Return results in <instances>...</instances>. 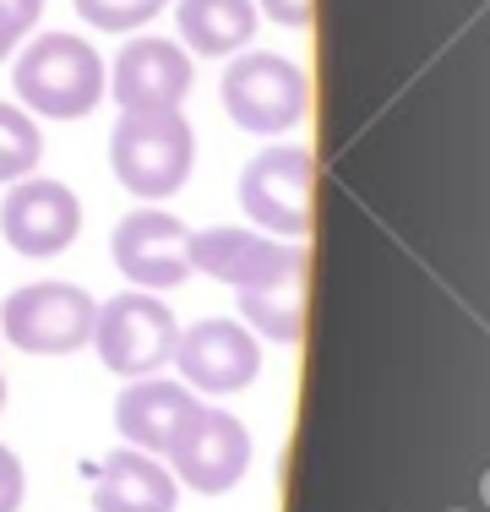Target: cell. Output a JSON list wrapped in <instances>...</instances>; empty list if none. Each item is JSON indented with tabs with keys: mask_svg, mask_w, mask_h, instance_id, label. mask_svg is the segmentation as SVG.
<instances>
[{
	"mask_svg": "<svg viewBox=\"0 0 490 512\" xmlns=\"http://www.w3.org/2000/svg\"><path fill=\"white\" fill-rule=\"evenodd\" d=\"M11 88L33 120H82L104 104L109 71L104 55L77 33H39L11 66Z\"/></svg>",
	"mask_w": 490,
	"mask_h": 512,
	"instance_id": "cell-1",
	"label": "cell"
},
{
	"mask_svg": "<svg viewBox=\"0 0 490 512\" xmlns=\"http://www.w3.org/2000/svg\"><path fill=\"white\" fill-rule=\"evenodd\" d=\"M196 131L180 109H137L120 115L109 137V169L137 202H164L191 180Z\"/></svg>",
	"mask_w": 490,
	"mask_h": 512,
	"instance_id": "cell-2",
	"label": "cell"
},
{
	"mask_svg": "<svg viewBox=\"0 0 490 512\" xmlns=\"http://www.w3.org/2000/svg\"><path fill=\"white\" fill-rule=\"evenodd\" d=\"M224 115L235 120L251 137H284L305 120V104H311V82L294 66L289 55L273 50H240L224 66Z\"/></svg>",
	"mask_w": 490,
	"mask_h": 512,
	"instance_id": "cell-3",
	"label": "cell"
},
{
	"mask_svg": "<svg viewBox=\"0 0 490 512\" xmlns=\"http://www.w3.org/2000/svg\"><path fill=\"white\" fill-rule=\"evenodd\" d=\"M98 300L66 278H39L6 295L0 306V338L22 355H77L93 338Z\"/></svg>",
	"mask_w": 490,
	"mask_h": 512,
	"instance_id": "cell-4",
	"label": "cell"
},
{
	"mask_svg": "<svg viewBox=\"0 0 490 512\" xmlns=\"http://www.w3.org/2000/svg\"><path fill=\"white\" fill-rule=\"evenodd\" d=\"M175 338H180L175 311H169L158 295H147V289H126V295H115V300L98 306L88 344L98 349V360H104L115 376L137 382V376L164 371L169 355H175Z\"/></svg>",
	"mask_w": 490,
	"mask_h": 512,
	"instance_id": "cell-5",
	"label": "cell"
},
{
	"mask_svg": "<svg viewBox=\"0 0 490 512\" xmlns=\"http://www.w3.org/2000/svg\"><path fill=\"white\" fill-rule=\"evenodd\" d=\"M164 458H169L175 485H186L196 496H224V491H235L245 480V469H251V431H245V420H235L229 409L196 404L186 420H180V431L169 436Z\"/></svg>",
	"mask_w": 490,
	"mask_h": 512,
	"instance_id": "cell-6",
	"label": "cell"
},
{
	"mask_svg": "<svg viewBox=\"0 0 490 512\" xmlns=\"http://www.w3.org/2000/svg\"><path fill=\"white\" fill-rule=\"evenodd\" d=\"M109 256H115L120 278L131 289L164 295V289H180L191 278V229L175 213H164L158 202H147L115 224Z\"/></svg>",
	"mask_w": 490,
	"mask_h": 512,
	"instance_id": "cell-7",
	"label": "cell"
},
{
	"mask_svg": "<svg viewBox=\"0 0 490 512\" xmlns=\"http://www.w3.org/2000/svg\"><path fill=\"white\" fill-rule=\"evenodd\" d=\"M169 360L180 365V382H186L191 393L229 398V393H245V387L256 382V371H262V338L245 322L207 316V322L180 327Z\"/></svg>",
	"mask_w": 490,
	"mask_h": 512,
	"instance_id": "cell-8",
	"label": "cell"
},
{
	"mask_svg": "<svg viewBox=\"0 0 490 512\" xmlns=\"http://www.w3.org/2000/svg\"><path fill=\"white\" fill-rule=\"evenodd\" d=\"M240 207L262 235L300 240L311 229V153L305 148H262L240 169Z\"/></svg>",
	"mask_w": 490,
	"mask_h": 512,
	"instance_id": "cell-9",
	"label": "cell"
},
{
	"mask_svg": "<svg viewBox=\"0 0 490 512\" xmlns=\"http://www.w3.org/2000/svg\"><path fill=\"white\" fill-rule=\"evenodd\" d=\"M0 235L17 256H60L82 235V202L66 180L28 175L0 202Z\"/></svg>",
	"mask_w": 490,
	"mask_h": 512,
	"instance_id": "cell-10",
	"label": "cell"
},
{
	"mask_svg": "<svg viewBox=\"0 0 490 512\" xmlns=\"http://www.w3.org/2000/svg\"><path fill=\"white\" fill-rule=\"evenodd\" d=\"M109 71V93L104 99L120 104V115L137 109H180L191 93V55L175 39H131L115 55Z\"/></svg>",
	"mask_w": 490,
	"mask_h": 512,
	"instance_id": "cell-11",
	"label": "cell"
},
{
	"mask_svg": "<svg viewBox=\"0 0 490 512\" xmlns=\"http://www.w3.org/2000/svg\"><path fill=\"white\" fill-rule=\"evenodd\" d=\"M305 251L284 246V240L262 235V229H240V224H213V229H191V273H207L218 284H267V278L300 267Z\"/></svg>",
	"mask_w": 490,
	"mask_h": 512,
	"instance_id": "cell-12",
	"label": "cell"
},
{
	"mask_svg": "<svg viewBox=\"0 0 490 512\" xmlns=\"http://www.w3.org/2000/svg\"><path fill=\"white\" fill-rule=\"evenodd\" d=\"M175 502L180 485L169 474V463H158V453H137V447L120 442L98 463L93 512H175Z\"/></svg>",
	"mask_w": 490,
	"mask_h": 512,
	"instance_id": "cell-13",
	"label": "cell"
},
{
	"mask_svg": "<svg viewBox=\"0 0 490 512\" xmlns=\"http://www.w3.org/2000/svg\"><path fill=\"white\" fill-rule=\"evenodd\" d=\"M196 409V393L186 382H164V376H137L131 387H120L115 398V431L137 453H164L169 436L180 431V420Z\"/></svg>",
	"mask_w": 490,
	"mask_h": 512,
	"instance_id": "cell-14",
	"label": "cell"
},
{
	"mask_svg": "<svg viewBox=\"0 0 490 512\" xmlns=\"http://www.w3.org/2000/svg\"><path fill=\"white\" fill-rule=\"evenodd\" d=\"M256 17L251 0H175V44L207 60L240 55L256 39Z\"/></svg>",
	"mask_w": 490,
	"mask_h": 512,
	"instance_id": "cell-15",
	"label": "cell"
},
{
	"mask_svg": "<svg viewBox=\"0 0 490 512\" xmlns=\"http://www.w3.org/2000/svg\"><path fill=\"white\" fill-rule=\"evenodd\" d=\"M240 316L267 344H294L305 327V262L278 273V278H267V284L240 289Z\"/></svg>",
	"mask_w": 490,
	"mask_h": 512,
	"instance_id": "cell-16",
	"label": "cell"
},
{
	"mask_svg": "<svg viewBox=\"0 0 490 512\" xmlns=\"http://www.w3.org/2000/svg\"><path fill=\"white\" fill-rule=\"evenodd\" d=\"M44 158V131L22 104H0V186H17L39 169Z\"/></svg>",
	"mask_w": 490,
	"mask_h": 512,
	"instance_id": "cell-17",
	"label": "cell"
},
{
	"mask_svg": "<svg viewBox=\"0 0 490 512\" xmlns=\"http://www.w3.org/2000/svg\"><path fill=\"white\" fill-rule=\"evenodd\" d=\"M71 6H77V17L88 22L93 33H137L169 6V0H71Z\"/></svg>",
	"mask_w": 490,
	"mask_h": 512,
	"instance_id": "cell-18",
	"label": "cell"
},
{
	"mask_svg": "<svg viewBox=\"0 0 490 512\" xmlns=\"http://www.w3.org/2000/svg\"><path fill=\"white\" fill-rule=\"evenodd\" d=\"M22 496H28V474H22V458L0 442V512H22Z\"/></svg>",
	"mask_w": 490,
	"mask_h": 512,
	"instance_id": "cell-19",
	"label": "cell"
},
{
	"mask_svg": "<svg viewBox=\"0 0 490 512\" xmlns=\"http://www.w3.org/2000/svg\"><path fill=\"white\" fill-rule=\"evenodd\" d=\"M256 11H267V22L278 28H305L311 22V0H251Z\"/></svg>",
	"mask_w": 490,
	"mask_h": 512,
	"instance_id": "cell-20",
	"label": "cell"
},
{
	"mask_svg": "<svg viewBox=\"0 0 490 512\" xmlns=\"http://www.w3.org/2000/svg\"><path fill=\"white\" fill-rule=\"evenodd\" d=\"M0 11H6V17L17 22L22 33H33V28H39V11H44V0H0Z\"/></svg>",
	"mask_w": 490,
	"mask_h": 512,
	"instance_id": "cell-21",
	"label": "cell"
},
{
	"mask_svg": "<svg viewBox=\"0 0 490 512\" xmlns=\"http://www.w3.org/2000/svg\"><path fill=\"white\" fill-rule=\"evenodd\" d=\"M22 39H28V33H22V28H17V22H11V17H6V11H0V60H6L11 50H17V44H22Z\"/></svg>",
	"mask_w": 490,
	"mask_h": 512,
	"instance_id": "cell-22",
	"label": "cell"
},
{
	"mask_svg": "<svg viewBox=\"0 0 490 512\" xmlns=\"http://www.w3.org/2000/svg\"><path fill=\"white\" fill-rule=\"evenodd\" d=\"M0 409H6V376H0Z\"/></svg>",
	"mask_w": 490,
	"mask_h": 512,
	"instance_id": "cell-23",
	"label": "cell"
}]
</instances>
